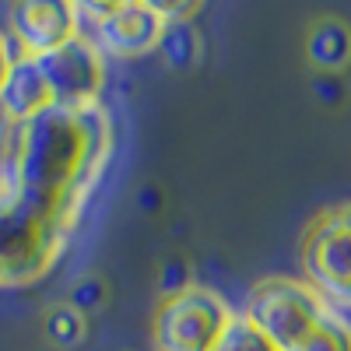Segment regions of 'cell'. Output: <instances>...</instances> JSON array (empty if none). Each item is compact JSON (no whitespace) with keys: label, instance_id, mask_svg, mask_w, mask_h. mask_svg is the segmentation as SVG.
Masks as SVG:
<instances>
[{"label":"cell","instance_id":"ba28073f","mask_svg":"<svg viewBox=\"0 0 351 351\" xmlns=\"http://www.w3.org/2000/svg\"><path fill=\"white\" fill-rule=\"evenodd\" d=\"M8 32L14 39L11 49L18 56H43L74 39L81 28H77V11L67 0H25V4L11 8Z\"/></svg>","mask_w":351,"mask_h":351},{"label":"cell","instance_id":"9a60e30c","mask_svg":"<svg viewBox=\"0 0 351 351\" xmlns=\"http://www.w3.org/2000/svg\"><path fill=\"white\" fill-rule=\"evenodd\" d=\"M99 299H102V281H99V278H88V281H81V285L74 288V302H71V306H77V309L84 313V309H92Z\"/></svg>","mask_w":351,"mask_h":351},{"label":"cell","instance_id":"9c48e42d","mask_svg":"<svg viewBox=\"0 0 351 351\" xmlns=\"http://www.w3.org/2000/svg\"><path fill=\"white\" fill-rule=\"evenodd\" d=\"M46 106H53V99H49V88L43 81L36 56H18L14 53L8 77L0 84V112L8 116V123H21L28 116L43 112Z\"/></svg>","mask_w":351,"mask_h":351},{"label":"cell","instance_id":"7c38bea8","mask_svg":"<svg viewBox=\"0 0 351 351\" xmlns=\"http://www.w3.org/2000/svg\"><path fill=\"white\" fill-rule=\"evenodd\" d=\"M211 351H278V348L253 327V319L243 309H236V313H232V319H228V327L221 330V337H218V344Z\"/></svg>","mask_w":351,"mask_h":351},{"label":"cell","instance_id":"8fae6325","mask_svg":"<svg viewBox=\"0 0 351 351\" xmlns=\"http://www.w3.org/2000/svg\"><path fill=\"white\" fill-rule=\"evenodd\" d=\"M291 351H351V324L337 309H330Z\"/></svg>","mask_w":351,"mask_h":351},{"label":"cell","instance_id":"2e32d148","mask_svg":"<svg viewBox=\"0 0 351 351\" xmlns=\"http://www.w3.org/2000/svg\"><path fill=\"white\" fill-rule=\"evenodd\" d=\"M11 60H14V49H11V39L0 32V84H4V77H8V67H11Z\"/></svg>","mask_w":351,"mask_h":351},{"label":"cell","instance_id":"5b68a950","mask_svg":"<svg viewBox=\"0 0 351 351\" xmlns=\"http://www.w3.org/2000/svg\"><path fill=\"white\" fill-rule=\"evenodd\" d=\"M306 285L330 306H351V204L319 211L302 236Z\"/></svg>","mask_w":351,"mask_h":351},{"label":"cell","instance_id":"30bf717a","mask_svg":"<svg viewBox=\"0 0 351 351\" xmlns=\"http://www.w3.org/2000/svg\"><path fill=\"white\" fill-rule=\"evenodd\" d=\"M306 53L319 71H344L351 64V28L337 18H324L309 28Z\"/></svg>","mask_w":351,"mask_h":351},{"label":"cell","instance_id":"3957f363","mask_svg":"<svg viewBox=\"0 0 351 351\" xmlns=\"http://www.w3.org/2000/svg\"><path fill=\"white\" fill-rule=\"evenodd\" d=\"M232 313L236 309L215 288L190 281L162 295L152 316V341L158 351H211Z\"/></svg>","mask_w":351,"mask_h":351},{"label":"cell","instance_id":"52a82bcc","mask_svg":"<svg viewBox=\"0 0 351 351\" xmlns=\"http://www.w3.org/2000/svg\"><path fill=\"white\" fill-rule=\"evenodd\" d=\"M43 81L49 88L53 106H95L106 84V56L88 36H74L64 46H56L36 56Z\"/></svg>","mask_w":351,"mask_h":351},{"label":"cell","instance_id":"7a4b0ae2","mask_svg":"<svg viewBox=\"0 0 351 351\" xmlns=\"http://www.w3.org/2000/svg\"><path fill=\"white\" fill-rule=\"evenodd\" d=\"M74 221L39 208L0 180V288L46 278L60 260Z\"/></svg>","mask_w":351,"mask_h":351},{"label":"cell","instance_id":"5bb4252c","mask_svg":"<svg viewBox=\"0 0 351 351\" xmlns=\"http://www.w3.org/2000/svg\"><path fill=\"white\" fill-rule=\"evenodd\" d=\"M162 49L172 56V64H186L190 56H197V39L190 25H169L162 36Z\"/></svg>","mask_w":351,"mask_h":351},{"label":"cell","instance_id":"277c9868","mask_svg":"<svg viewBox=\"0 0 351 351\" xmlns=\"http://www.w3.org/2000/svg\"><path fill=\"white\" fill-rule=\"evenodd\" d=\"M334 306L299 278H263L246 299V316L278 351H291Z\"/></svg>","mask_w":351,"mask_h":351},{"label":"cell","instance_id":"8992f818","mask_svg":"<svg viewBox=\"0 0 351 351\" xmlns=\"http://www.w3.org/2000/svg\"><path fill=\"white\" fill-rule=\"evenodd\" d=\"M77 28L88 36L102 56H141L162 46L165 21L155 4H141V0H123V4H74Z\"/></svg>","mask_w":351,"mask_h":351},{"label":"cell","instance_id":"6da1fadb","mask_svg":"<svg viewBox=\"0 0 351 351\" xmlns=\"http://www.w3.org/2000/svg\"><path fill=\"white\" fill-rule=\"evenodd\" d=\"M112 155V120L95 106H46L11 123L0 180L39 208L77 221L88 193Z\"/></svg>","mask_w":351,"mask_h":351},{"label":"cell","instance_id":"4fadbf2b","mask_svg":"<svg viewBox=\"0 0 351 351\" xmlns=\"http://www.w3.org/2000/svg\"><path fill=\"white\" fill-rule=\"evenodd\" d=\"M88 330V319L77 306H53L49 316H46V334L53 344H60V348H74Z\"/></svg>","mask_w":351,"mask_h":351}]
</instances>
